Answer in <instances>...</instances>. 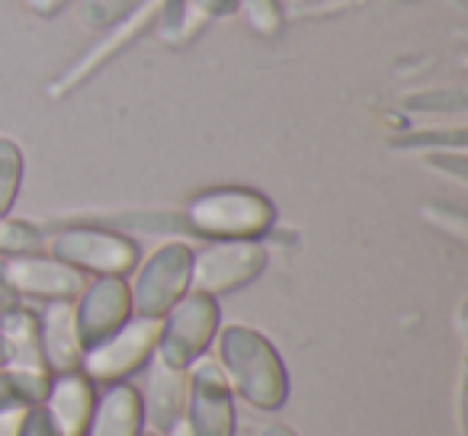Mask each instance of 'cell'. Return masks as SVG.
Wrapping results in <instances>:
<instances>
[{
    "instance_id": "24",
    "label": "cell",
    "mask_w": 468,
    "mask_h": 436,
    "mask_svg": "<svg viewBox=\"0 0 468 436\" xmlns=\"http://www.w3.org/2000/svg\"><path fill=\"white\" fill-rule=\"evenodd\" d=\"M138 436H161V433H144V430H142V433H138Z\"/></svg>"
},
{
    "instance_id": "1",
    "label": "cell",
    "mask_w": 468,
    "mask_h": 436,
    "mask_svg": "<svg viewBox=\"0 0 468 436\" xmlns=\"http://www.w3.org/2000/svg\"><path fill=\"white\" fill-rule=\"evenodd\" d=\"M221 372L231 391L257 410H280L289 398V372L282 356L254 327L234 324L218 340Z\"/></svg>"
},
{
    "instance_id": "3",
    "label": "cell",
    "mask_w": 468,
    "mask_h": 436,
    "mask_svg": "<svg viewBox=\"0 0 468 436\" xmlns=\"http://www.w3.org/2000/svg\"><path fill=\"white\" fill-rule=\"evenodd\" d=\"M218 334V305L212 295L186 292L161 318V340L154 356L174 369H189L212 346Z\"/></svg>"
},
{
    "instance_id": "11",
    "label": "cell",
    "mask_w": 468,
    "mask_h": 436,
    "mask_svg": "<svg viewBox=\"0 0 468 436\" xmlns=\"http://www.w3.org/2000/svg\"><path fill=\"white\" fill-rule=\"evenodd\" d=\"M78 299L80 302L74 305V321H78L84 350L116 334L132 318V295L122 276H100L93 286H84Z\"/></svg>"
},
{
    "instance_id": "17",
    "label": "cell",
    "mask_w": 468,
    "mask_h": 436,
    "mask_svg": "<svg viewBox=\"0 0 468 436\" xmlns=\"http://www.w3.org/2000/svg\"><path fill=\"white\" fill-rule=\"evenodd\" d=\"M39 248H42V238H39V231H36L33 225L0 218V254H4V257L36 254Z\"/></svg>"
},
{
    "instance_id": "20",
    "label": "cell",
    "mask_w": 468,
    "mask_h": 436,
    "mask_svg": "<svg viewBox=\"0 0 468 436\" xmlns=\"http://www.w3.org/2000/svg\"><path fill=\"white\" fill-rule=\"evenodd\" d=\"M20 398H16V391H14V382L7 378V372L0 369V408H7V404H16Z\"/></svg>"
},
{
    "instance_id": "18",
    "label": "cell",
    "mask_w": 468,
    "mask_h": 436,
    "mask_svg": "<svg viewBox=\"0 0 468 436\" xmlns=\"http://www.w3.org/2000/svg\"><path fill=\"white\" fill-rule=\"evenodd\" d=\"M29 417V404H7V408H0V436H20L23 433V423Z\"/></svg>"
},
{
    "instance_id": "6",
    "label": "cell",
    "mask_w": 468,
    "mask_h": 436,
    "mask_svg": "<svg viewBox=\"0 0 468 436\" xmlns=\"http://www.w3.org/2000/svg\"><path fill=\"white\" fill-rule=\"evenodd\" d=\"M193 273V250L186 244H164L142 267L132 295V312L138 318H164L183 295L189 292Z\"/></svg>"
},
{
    "instance_id": "9",
    "label": "cell",
    "mask_w": 468,
    "mask_h": 436,
    "mask_svg": "<svg viewBox=\"0 0 468 436\" xmlns=\"http://www.w3.org/2000/svg\"><path fill=\"white\" fill-rule=\"evenodd\" d=\"M186 414L193 436H234V391L212 359H196L189 372Z\"/></svg>"
},
{
    "instance_id": "8",
    "label": "cell",
    "mask_w": 468,
    "mask_h": 436,
    "mask_svg": "<svg viewBox=\"0 0 468 436\" xmlns=\"http://www.w3.org/2000/svg\"><path fill=\"white\" fill-rule=\"evenodd\" d=\"M52 257L80 273L125 276L138 263V244L112 231L71 229L52 241Z\"/></svg>"
},
{
    "instance_id": "12",
    "label": "cell",
    "mask_w": 468,
    "mask_h": 436,
    "mask_svg": "<svg viewBox=\"0 0 468 436\" xmlns=\"http://www.w3.org/2000/svg\"><path fill=\"white\" fill-rule=\"evenodd\" d=\"M93 404H97V391L93 382L84 372H61L52 376L46 391V401L39 404L42 414L48 417L52 430L58 436H87L93 417Z\"/></svg>"
},
{
    "instance_id": "15",
    "label": "cell",
    "mask_w": 468,
    "mask_h": 436,
    "mask_svg": "<svg viewBox=\"0 0 468 436\" xmlns=\"http://www.w3.org/2000/svg\"><path fill=\"white\" fill-rule=\"evenodd\" d=\"M144 423L142 391L129 382H112L93 404L87 436H138Z\"/></svg>"
},
{
    "instance_id": "19",
    "label": "cell",
    "mask_w": 468,
    "mask_h": 436,
    "mask_svg": "<svg viewBox=\"0 0 468 436\" xmlns=\"http://www.w3.org/2000/svg\"><path fill=\"white\" fill-rule=\"evenodd\" d=\"M20 436H58L48 423V417L42 414V408H29V417L23 423V433Z\"/></svg>"
},
{
    "instance_id": "7",
    "label": "cell",
    "mask_w": 468,
    "mask_h": 436,
    "mask_svg": "<svg viewBox=\"0 0 468 436\" xmlns=\"http://www.w3.org/2000/svg\"><path fill=\"white\" fill-rule=\"evenodd\" d=\"M267 267V250L257 241H218L193 257L189 289L202 295H225L248 286Z\"/></svg>"
},
{
    "instance_id": "2",
    "label": "cell",
    "mask_w": 468,
    "mask_h": 436,
    "mask_svg": "<svg viewBox=\"0 0 468 436\" xmlns=\"http://www.w3.org/2000/svg\"><path fill=\"white\" fill-rule=\"evenodd\" d=\"M186 222L196 235L215 241H257L276 222V208L257 189L221 186L199 193L186 208Z\"/></svg>"
},
{
    "instance_id": "5",
    "label": "cell",
    "mask_w": 468,
    "mask_h": 436,
    "mask_svg": "<svg viewBox=\"0 0 468 436\" xmlns=\"http://www.w3.org/2000/svg\"><path fill=\"white\" fill-rule=\"evenodd\" d=\"M157 340H161V318H129L116 334L100 340L97 346H87L80 372L90 382H125L154 356Z\"/></svg>"
},
{
    "instance_id": "23",
    "label": "cell",
    "mask_w": 468,
    "mask_h": 436,
    "mask_svg": "<svg viewBox=\"0 0 468 436\" xmlns=\"http://www.w3.org/2000/svg\"><path fill=\"white\" fill-rule=\"evenodd\" d=\"M4 363H7V346H4V337H0V369H4Z\"/></svg>"
},
{
    "instance_id": "21",
    "label": "cell",
    "mask_w": 468,
    "mask_h": 436,
    "mask_svg": "<svg viewBox=\"0 0 468 436\" xmlns=\"http://www.w3.org/2000/svg\"><path fill=\"white\" fill-rule=\"evenodd\" d=\"M261 436H299L292 427H286V423H270V427L261 430Z\"/></svg>"
},
{
    "instance_id": "22",
    "label": "cell",
    "mask_w": 468,
    "mask_h": 436,
    "mask_svg": "<svg viewBox=\"0 0 468 436\" xmlns=\"http://www.w3.org/2000/svg\"><path fill=\"white\" fill-rule=\"evenodd\" d=\"M164 436H193V430H189V423H186V417H183L180 423H176V427H170L167 433Z\"/></svg>"
},
{
    "instance_id": "14",
    "label": "cell",
    "mask_w": 468,
    "mask_h": 436,
    "mask_svg": "<svg viewBox=\"0 0 468 436\" xmlns=\"http://www.w3.org/2000/svg\"><path fill=\"white\" fill-rule=\"evenodd\" d=\"M39 340H42V356H46L52 376L80 369L84 344H80L71 302H48L46 314L39 321Z\"/></svg>"
},
{
    "instance_id": "16",
    "label": "cell",
    "mask_w": 468,
    "mask_h": 436,
    "mask_svg": "<svg viewBox=\"0 0 468 436\" xmlns=\"http://www.w3.org/2000/svg\"><path fill=\"white\" fill-rule=\"evenodd\" d=\"M23 180V154L14 142L0 138V218H7Z\"/></svg>"
},
{
    "instance_id": "4",
    "label": "cell",
    "mask_w": 468,
    "mask_h": 436,
    "mask_svg": "<svg viewBox=\"0 0 468 436\" xmlns=\"http://www.w3.org/2000/svg\"><path fill=\"white\" fill-rule=\"evenodd\" d=\"M0 337L7 346L4 372L14 382L16 398L20 404L39 408L46 401L48 382H52V369L42 356L39 321L23 308H7V312H0Z\"/></svg>"
},
{
    "instance_id": "13",
    "label": "cell",
    "mask_w": 468,
    "mask_h": 436,
    "mask_svg": "<svg viewBox=\"0 0 468 436\" xmlns=\"http://www.w3.org/2000/svg\"><path fill=\"white\" fill-rule=\"evenodd\" d=\"M186 398H189V376L186 369L154 359L148 372V388L142 395L144 420L154 427V433H167L170 427L186 417Z\"/></svg>"
},
{
    "instance_id": "10",
    "label": "cell",
    "mask_w": 468,
    "mask_h": 436,
    "mask_svg": "<svg viewBox=\"0 0 468 436\" xmlns=\"http://www.w3.org/2000/svg\"><path fill=\"white\" fill-rule=\"evenodd\" d=\"M0 282L16 295L46 302H74L84 292V273L55 257L23 254L0 263Z\"/></svg>"
}]
</instances>
